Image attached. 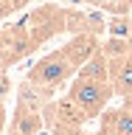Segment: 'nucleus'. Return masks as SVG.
<instances>
[{"label": "nucleus", "mask_w": 132, "mask_h": 135, "mask_svg": "<svg viewBox=\"0 0 132 135\" xmlns=\"http://www.w3.org/2000/svg\"><path fill=\"white\" fill-rule=\"evenodd\" d=\"M99 42H101L99 34H76L67 45L53 48L42 59H37L34 68H28L25 79L53 96V93H56L65 82H70V79L82 70V65L99 51Z\"/></svg>", "instance_id": "1"}, {"label": "nucleus", "mask_w": 132, "mask_h": 135, "mask_svg": "<svg viewBox=\"0 0 132 135\" xmlns=\"http://www.w3.org/2000/svg\"><path fill=\"white\" fill-rule=\"evenodd\" d=\"M113 96H115V90H113V82H110V65H107V56L99 48L82 65V70L73 76L70 90H67V101L79 110V115L84 121H93L107 110Z\"/></svg>", "instance_id": "2"}, {"label": "nucleus", "mask_w": 132, "mask_h": 135, "mask_svg": "<svg viewBox=\"0 0 132 135\" xmlns=\"http://www.w3.org/2000/svg\"><path fill=\"white\" fill-rule=\"evenodd\" d=\"M101 135H132V110L121 107H107L101 113Z\"/></svg>", "instance_id": "3"}, {"label": "nucleus", "mask_w": 132, "mask_h": 135, "mask_svg": "<svg viewBox=\"0 0 132 135\" xmlns=\"http://www.w3.org/2000/svg\"><path fill=\"white\" fill-rule=\"evenodd\" d=\"M51 101H53V96H51V93H45L42 87H37L34 82H28V79H23V82H20V87H17V107H20V110L45 113V107H48Z\"/></svg>", "instance_id": "4"}, {"label": "nucleus", "mask_w": 132, "mask_h": 135, "mask_svg": "<svg viewBox=\"0 0 132 135\" xmlns=\"http://www.w3.org/2000/svg\"><path fill=\"white\" fill-rule=\"evenodd\" d=\"M45 129V118L42 113H31V110H14L11 121L6 124V132L3 135H40Z\"/></svg>", "instance_id": "5"}, {"label": "nucleus", "mask_w": 132, "mask_h": 135, "mask_svg": "<svg viewBox=\"0 0 132 135\" xmlns=\"http://www.w3.org/2000/svg\"><path fill=\"white\" fill-rule=\"evenodd\" d=\"M110 82H113L115 96H121V99H126L132 93V54L118 62H110Z\"/></svg>", "instance_id": "6"}, {"label": "nucleus", "mask_w": 132, "mask_h": 135, "mask_svg": "<svg viewBox=\"0 0 132 135\" xmlns=\"http://www.w3.org/2000/svg\"><path fill=\"white\" fill-rule=\"evenodd\" d=\"M99 48H101V54L107 56V65H110V62H118V59H124V56L132 54L129 40H124V37H110V40L101 42Z\"/></svg>", "instance_id": "7"}, {"label": "nucleus", "mask_w": 132, "mask_h": 135, "mask_svg": "<svg viewBox=\"0 0 132 135\" xmlns=\"http://www.w3.org/2000/svg\"><path fill=\"white\" fill-rule=\"evenodd\" d=\"M107 34L110 37H124V40H129L132 37V17L129 14H110Z\"/></svg>", "instance_id": "8"}, {"label": "nucleus", "mask_w": 132, "mask_h": 135, "mask_svg": "<svg viewBox=\"0 0 132 135\" xmlns=\"http://www.w3.org/2000/svg\"><path fill=\"white\" fill-rule=\"evenodd\" d=\"M79 3H87V6L104 8V11H110V14H129L126 0H79Z\"/></svg>", "instance_id": "9"}, {"label": "nucleus", "mask_w": 132, "mask_h": 135, "mask_svg": "<svg viewBox=\"0 0 132 135\" xmlns=\"http://www.w3.org/2000/svg\"><path fill=\"white\" fill-rule=\"evenodd\" d=\"M31 3V0H0V20H6V17L17 14L20 8H25Z\"/></svg>", "instance_id": "10"}, {"label": "nucleus", "mask_w": 132, "mask_h": 135, "mask_svg": "<svg viewBox=\"0 0 132 135\" xmlns=\"http://www.w3.org/2000/svg\"><path fill=\"white\" fill-rule=\"evenodd\" d=\"M8 93H11V79H8L6 70H0V101L6 99Z\"/></svg>", "instance_id": "11"}, {"label": "nucleus", "mask_w": 132, "mask_h": 135, "mask_svg": "<svg viewBox=\"0 0 132 135\" xmlns=\"http://www.w3.org/2000/svg\"><path fill=\"white\" fill-rule=\"evenodd\" d=\"M6 124H8L6 121V107H3V101H0V135L6 132Z\"/></svg>", "instance_id": "12"}, {"label": "nucleus", "mask_w": 132, "mask_h": 135, "mask_svg": "<svg viewBox=\"0 0 132 135\" xmlns=\"http://www.w3.org/2000/svg\"><path fill=\"white\" fill-rule=\"evenodd\" d=\"M124 107H126V110H132V93H129V96L124 99Z\"/></svg>", "instance_id": "13"}, {"label": "nucleus", "mask_w": 132, "mask_h": 135, "mask_svg": "<svg viewBox=\"0 0 132 135\" xmlns=\"http://www.w3.org/2000/svg\"><path fill=\"white\" fill-rule=\"evenodd\" d=\"M79 135H101V132H84V129H82V132H79Z\"/></svg>", "instance_id": "14"}, {"label": "nucleus", "mask_w": 132, "mask_h": 135, "mask_svg": "<svg viewBox=\"0 0 132 135\" xmlns=\"http://www.w3.org/2000/svg\"><path fill=\"white\" fill-rule=\"evenodd\" d=\"M126 6H129V11H132V0H126Z\"/></svg>", "instance_id": "15"}, {"label": "nucleus", "mask_w": 132, "mask_h": 135, "mask_svg": "<svg viewBox=\"0 0 132 135\" xmlns=\"http://www.w3.org/2000/svg\"><path fill=\"white\" fill-rule=\"evenodd\" d=\"M0 70H6V68H0Z\"/></svg>", "instance_id": "16"}]
</instances>
